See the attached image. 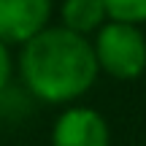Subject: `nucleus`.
I'll return each instance as SVG.
<instances>
[{
  "label": "nucleus",
  "mask_w": 146,
  "mask_h": 146,
  "mask_svg": "<svg viewBox=\"0 0 146 146\" xmlns=\"http://www.w3.org/2000/svg\"><path fill=\"white\" fill-rule=\"evenodd\" d=\"M16 73L25 92L46 106L78 103L100 76L89 38L60 25L43 27L19 46Z\"/></svg>",
  "instance_id": "nucleus-1"
},
{
  "label": "nucleus",
  "mask_w": 146,
  "mask_h": 146,
  "mask_svg": "<svg viewBox=\"0 0 146 146\" xmlns=\"http://www.w3.org/2000/svg\"><path fill=\"white\" fill-rule=\"evenodd\" d=\"M89 43L98 70L114 81H135L146 73V30L141 25L108 19Z\"/></svg>",
  "instance_id": "nucleus-2"
},
{
  "label": "nucleus",
  "mask_w": 146,
  "mask_h": 146,
  "mask_svg": "<svg viewBox=\"0 0 146 146\" xmlns=\"http://www.w3.org/2000/svg\"><path fill=\"white\" fill-rule=\"evenodd\" d=\"M52 146H111L108 119L92 106H65L49 133Z\"/></svg>",
  "instance_id": "nucleus-3"
},
{
  "label": "nucleus",
  "mask_w": 146,
  "mask_h": 146,
  "mask_svg": "<svg viewBox=\"0 0 146 146\" xmlns=\"http://www.w3.org/2000/svg\"><path fill=\"white\" fill-rule=\"evenodd\" d=\"M54 0H0V41L22 46L52 25Z\"/></svg>",
  "instance_id": "nucleus-4"
},
{
  "label": "nucleus",
  "mask_w": 146,
  "mask_h": 146,
  "mask_svg": "<svg viewBox=\"0 0 146 146\" xmlns=\"http://www.w3.org/2000/svg\"><path fill=\"white\" fill-rule=\"evenodd\" d=\"M57 14H60V27L84 38H92L108 22L103 0H60Z\"/></svg>",
  "instance_id": "nucleus-5"
},
{
  "label": "nucleus",
  "mask_w": 146,
  "mask_h": 146,
  "mask_svg": "<svg viewBox=\"0 0 146 146\" xmlns=\"http://www.w3.org/2000/svg\"><path fill=\"white\" fill-rule=\"evenodd\" d=\"M111 22L125 25H146V0H103Z\"/></svg>",
  "instance_id": "nucleus-6"
},
{
  "label": "nucleus",
  "mask_w": 146,
  "mask_h": 146,
  "mask_svg": "<svg viewBox=\"0 0 146 146\" xmlns=\"http://www.w3.org/2000/svg\"><path fill=\"white\" fill-rule=\"evenodd\" d=\"M14 73H16V57H14V52H11V46H5V43L0 41V95L8 92Z\"/></svg>",
  "instance_id": "nucleus-7"
},
{
  "label": "nucleus",
  "mask_w": 146,
  "mask_h": 146,
  "mask_svg": "<svg viewBox=\"0 0 146 146\" xmlns=\"http://www.w3.org/2000/svg\"><path fill=\"white\" fill-rule=\"evenodd\" d=\"M143 30H146V25H143Z\"/></svg>",
  "instance_id": "nucleus-8"
}]
</instances>
